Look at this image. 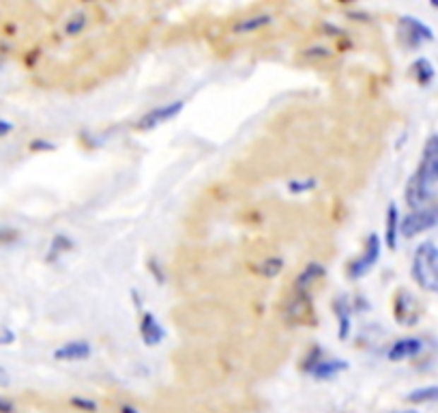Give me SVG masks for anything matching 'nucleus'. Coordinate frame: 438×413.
<instances>
[{"mask_svg":"<svg viewBox=\"0 0 438 413\" xmlns=\"http://www.w3.org/2000/svg\"><path fill=\"white\" fill-rule=\"evenodd\" d=\"M16 340V334L11 332V330H3V332H0V344H9V342H13Z\"/></svg>","mask_w":438,"mask_h":413,"instance_id":"obj_24","label":"nucleus"},{"mask_svg":"<svg viewBox=\"0 0 438 413\" xmlns=\"http://www.w3.org/2000/svg\"><path fill=\"white\" fill-rule=\"evenodd\" d=\"M16 405L11 400H7L5 396H0V413H13Z\"/></svg>","mask_w":438,"mask_h":413,"instance_id":"obj_23","label":"nucleus"},{"mask_svg":"<svg viewBox=\"0 0 438 413\" xmlns=\"http://www.w3.org/2000/svg\"><path fill=\"white\" fill-rule=\"evenodd\" d=\"M421 349H423V342L419 338H402V340L391 344L387 357L391 361H402V359H410V357L419 355Z\"/></svg>","mask_w":438,"mask_h":413,"instance_id":"obj_11","label":"nucleus"},{"mask_svg":"<svg viewBox=\"0 0 438 413\" xmlns=\"http://www.w3.org/2000/svg\"><path fill=\"white\" fill-rule=\"evenodd\" d=\"M314 187H316V179H297V181L288 183V190L292 194H303V192H309Z\"/></svg>","mask_w":438,"mask_h":413,"instance_id":"obj_21","label":"nucleus"},{"mask_svg":"<svg viewBox=\"0 0 438 413\" xmlns=\"http://www.w3.org/2000/svg\"><path fill=\"white\" fill-rule=\"evenodd\" d=\"M69 245H71L69 241H67V243H59V237H57V239H54V241H52V250H54V252H61V250H67ZM54 252H52V254H54ZM52 254H49V256H52Z\"/></svg>","mask_w":438,"mask_h":413,"instance_id":"obj_26","label":"nucleus"},{"mask_svg":"<svg viewBox=\"0 0 438 413\" xmlns=\"http://www.w3.org/2000/svg\"><path fill=\"white\" fill-rule=\"evenodd\" d=\"M336 317H338V323H340V338L346 340L350 336V315H353V308L348 303L346 297H338L336 299Z\"/></svg>","mask_w":438,"mask_h":413,"instance_id":"obj_14","label":"nucleus"},{"mask_svg":"<svg viewBox=\"0 0 438 413\" xmlns=\"http://www.w3.org/2000/svg\"><path fill=\"white\" fill-rule=\"evenodd\" d=\"M121 413H140V411H138L136 407H129V405H125V407L121 409Z\"/></svg>","mask_w":438,"mask_h":413,"instance_id":"obj_28","label":"nucleus"},{"mask_svg":"<svg viewBox=\"0 0 438 413\" xmlns=\"http://www.w3.org/2000/svg\"><path fill=\"white\" fill-rule=\"evenodd\" d=\"M282 267H284L282 258H280V256H273V258H266L264 265L260 267V272H262V276H266V278H276V276L282 272Z\"/></svg>","mask_w":438,"mask_h":413,"instance_id":"obj_19","label":"nucleus"},{"mask_svg":"<svg viewBox=\"0 0 438 413\" xmlns=\"http://www.w3.org/2000/svg\"><path fill=\"white\" fill-rule=\"evenodd\" d=\"M380 237L376 233L367 235L365 239V245H363V252L355 258V261H350L348 265V278H363L376 263H378V258H380Z\"/></svg>","mask_w":438,"mask_h":413,"instance_id":"obj_5","label":"nucleus"},{"mask_svg":"<svg viewBox=\"0 0 438 413\" xmlns=\"http://www.w3.org/2000/svg\"><path fill=\"white\" fill-rule=\"evenodd\" d=\"M413 177L419 179L430 190L438 183V134L427 138V142L423 146V155H421L419 168L415 170Z\"/></svg>","mask_w":438,"mask_h":413,"instance_id":"obj_4","label":"nucleus"},{"mask_svg":"<svg viewBox=\"0 0 438 413\" xmlns=\"http://www.w3.org/2000/svg\"><path fill=\"white\" fill-rule=\"evenodd\" d=\"M309 315H312V303H309L307 293H297L295 299L286 308V319L290 323H309L307 319Z\"/></svg>","mask_w":438,"mask_h":413,"instance_id":"obj_10","label":"nucleus"},{"mask_svg":"<svg viewBox=\"0 0 438 413\" xmlns=\"http://www.w3.org/2000/svg\"><path fill=\"white\" fill-rule=\"evenodd\" d=\"M11 132H13V125H11L9 121H5V119H0V138L11 134Z\"/></svg>","mask_w":438,"mask_h":413,"instance_id":"obj_25","label":"nucleus"},{"mask_svg":"<svg viewBox=\"0 0 438 413\" xmlns=\"http://www.w3.org/2000/svg\"><path fill=\"white\" fill-rule=\"evenodd\" d=\"M140 334H142L144 344H148V347H157L163 338H166V330L161 327L157 317L150 313H144L142 323H140Z\"/></svg>","mask_w":438,"mask_h":413,"instance_id":"obj_9","label":"nucleus"},{"mask_svg":"<svg viewBox=\"0 0 438 413\" xmlns=\"http://www.w3.org/2000/svg\"><path fill=\"white\" fill-rule=\"evenodd\" d=\"M398 233H400V216H398V206L389 204L387 209V233H385V241L391 250H396L398 245Z\"/></svg>","mask_w":438,"mask_h":413,"instance_id":"obj_16","label":"nucleus"},{"mask_svg":"<svg viewBox=\"0 0 438 413\" xmlns=\"http://www.w3.org/2000/svg\"><path fill=\"white\" fill-rule=\"evenodd\" d=\"M54 357L59 361H80V359H88L90 357V344L86 340H71L61 344L57 351H54Z\"/></svg>","mask_w":438,"mask_h":413,"instance_id":"obj_8","label":"nucleus"},{"mask_svg":"<svg viewBox=\"0 0 438 413\" xmlns=\"http://www.w3.org/2000/svg\"><path fill=\"white\" fill-rule=\"evenodd\" d=\"M271 22H273V18H271L268 13L249 16V18H243V20L235 26V30H237V33H243V35H249V33H256V30L268 26Z\"/></svg>","mask_w":438,"mask_h":413,"instance_id":"obj_15","label":"nucleus"},{"mask_svg":"<svg viewBox=\"0 0 438 413\" xmlns=\"http://www.w3.org/2000/svg\"><path fill=\"white\" fill-rule=\"evenodd\" d=\"M410 74H413V78L419 82V84H427L432 78H434V67H432V63L427 61V59H417L413 65H410Z\"/></svg>","mask_w":438,"mask_h":413,"instance_id":"obj_17","label":"nucleus"},{"mask_svg":"<svg viewBox=\"0 0 438 413\" xmlns=\"http://www.w3.org/2000/svg\"><path fill=\"white\" fill-rule=\"evenodd\" d=\"M185 108V101L183 99H177V101H170V103H163V106H157L153 108L150 112H146L144 117H140V121L136 123L138 129H153L161 123L166 121H172L174 117H179Z\"/></svg>","mask_w":438,"mask_h":413,"instance_id":"obj_7","label":"nucleus"},{"mask_svg":"<svg viewBox=\"0 0 438 413\" xmlns=\"http://www.w3.org/2000/svg\"><path fill=\"white\" fill-rule=\"evenodd\" d=\"M413 280L427 293L438 295V245L423 241L413 256Z\"/></svg>","mask_w":438,"mask_h":413,"instance_id":"obj_1","label":"nucleus"},{"mask_svg":"<svg viewBox=\"0 0 438 413\" xmlns=\"http://www.w3.org/2000/svg\"><path fill=\"white\" fill-rule=\"evenodd\" d=\"M71 405L78 407V409H82V411H88V413H95V411H97V402H95V400H86V398L73 396V398H71Z\"/></svg>","mask_w":438,"mask_h":413,"instance_id":"obj_22","label":"nucleus"},{"mask_svg":"<svg viewBox=\"0 0 438 413\" xmlns=\"http://www.w3.org/2000/svg\"><path fill=\"white\" fill-rule=\"evenodd\" d=\"M305 373H309L314 379L320 381H331L333 377H338L340 373H344L348 368V361L344 359H333V357H324L320 349H314L312 355L305 361Z\"/></svg>","mask_w":438,"mask_h":413,"instance_id":"obj_2","label":"nucleus"},{"mask_svg":"<svg viewBox=\"0 0 438 413\" xmlns=\"http://www.w3.org/2000/svg\"><path fill=\"white\" fill-rule=\"evenodd\" d=\"M438 224V204H425L421 209L410 211L402 222H400V233L404 237H417Z\"/></svg>","mask_w":438,"mask_h":413,"instance_id":"obj_3","label":"nucleus"},{"mask_svg":"<svg viewBox=\"0 0 438 413\" xmlns=\"http://www.w3.org/2000/svg\"><path fill=\"white\" fill-rule=\"evenodd\" d=\"M398 35H400L402 43L408 45V47H417V45L434 39L430 26H425L423 22H419L417 18H410V16L400 18V22H398Z\"/></svg>","mask_w":438,"mask_h":413,"instance_id":"obj_6","label":"nucleus"},{"mask_svg":"<svg viewBox=\"0 0 438 413\" xmlns=\"http://www.w3.org/2000/svg\"><path fill=\"white\" fill-rule=\"evenodd\" d=\"M408 402H430V400H438V385H427V388H419L413 390L406 396Z\"/></svg>","mask_w":438,"mask_h":413,"instance_id":"obj_18","label":"nucleus"},{"mask_svg":"<svg viewBox=\"0 0 438 413\" xmlns=\"http://www.w3.org/2000/svg\"><path fill=\"white\" fill-rule=\"evenodd\" d=\"M9 385V373L0 366V388H7Z\"/></svg>","mask_w":438,"mask_h":413,"instance_id":"obj_27","label":"nucleus"},{"mask_svg":"<svg viewBox=\"0 0 438 413\" xmlns=\"http://www.w3.org/2000/svg\"><path fill=\"white\" fill-rule=\"evenodd\" d=\"M86 22H88L86 16H84V13H82V16L78 13V16L69 18V22L65 24V33H67L69 37H76V35H80V33L86 28Z\"/></svg>","mask_w":438,"mask_h":413,"instance_id":"obj_20","label":"nucleus"},{"mask_svg":"<svg viewBox=\"0 0 438 413\" xmlns=\"http://www.w3.org/2000/svg\"><path fill=\"white\" fill-rule=\"evenodd\" d=\"M432 7H436V9H438V0H434V3H432Z\"/></svg>","mask_w":438,"mask_h":413,"instance_id":"obj_30","label":"nucleus"},{"mask_svg":"<svg viewBox=\"0 0 438 413\" xmlns=\"http://www.w3.org/2000/svg\"><path fill=\"white\" fill-rule=\"evenodd\" d=\"M324 278V267L322 265H318V263H309L299 276H297V280H295V289H297V293H307L318 280H322Z\"/></svg>","mask_w":438,"mask_h":413,"instance_id":"obj_12","label":"nucleus"},{"mask_svg":"<svg viewBox=\"0 0 438 413\" xmlns=\"http://www.w3.org/2000/svg\"><path fill=\"white\" fill-rule=\"evenodd\" d=\"M391 413H419V411H415V409H404V411H391Z\"/></svg>","mask_w":438,"mask_h":413,"instance_id":"obj_29","label":"nucleus"},{"mask_svg":"<svg viewBox=\"0 0 438 413\" xmlns=\"http://www.w3.org/2000/svg\"><path fill=\"white\" fill-rule=\"evenodd\" d=\"M393 308H396V319H398L400 323H413V321H415V319L410 317V313L417 317V310H413V308H417V301H415L406 291H398L396 301H393Z\"/></svg>","mask_w":438,"mask_h":413,"instance_id":"obj_13","label":"nucleus"}]
</instances>
